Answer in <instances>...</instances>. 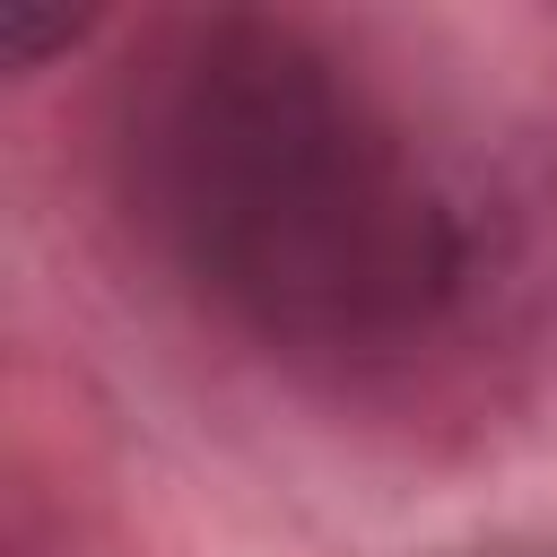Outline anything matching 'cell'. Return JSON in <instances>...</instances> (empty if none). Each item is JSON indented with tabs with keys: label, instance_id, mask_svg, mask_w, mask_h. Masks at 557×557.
<instances>
[{
	"label": "cell",
	"instance_id": "2",
	"mask_svg": "<svg viewBox=\"0 0 557 557\" xmlns=\"http://www.w3.org/2000/svg\"><path fill=\"white\" fill-rule=\"evenodd\" d=\"M78 35H87V17H35V9H9L0 17V44H9L17 70H35L52 44H78Z\"/></svg>",
	"mask_w": 557,
	"mask_h": 557
},
{
	"label": "cell",
	"instance_id": "1",
	"mask_svg": "<svg viewBox=\"0 0 557 557\" xmlns=\"http://www.w3.org/2000/svg\"><path fill=\"white\" fill-rule=\"evenodd\" d=\"M392 61L296 17H165L104 96L131 252L331 409L418 418L540 313L531 200Z\"/></svg>",
	"mask_w": 557,
	"mask_h": 557
}]
</instances>
